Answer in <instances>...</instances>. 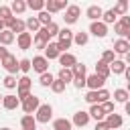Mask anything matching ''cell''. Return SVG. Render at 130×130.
<instances>
[{"mask_svg":"<svg viewBox=\"0 0 130 130\" xmlns=\"http://www.w3.org/2000/svg\"><path fill=\"white\" fill-rule=\"evenodd\" d=\"M0 130H12V128H8V126H2V128H0Z\"/></svg>","mask_w":130,"mask_h":130,"instance_id":"obj_51","label":"cell"},{"mask_svg":"<svg viewBox=\"0 0 130 130\" xmlns=\"http://www.w3.org/2000/svg\"><path fill=\"white\" fill-rule=\"evenodd\" d=\"M114 32L120 37V39H126L130 35V16H120V20L114 22Z\"/></svg>","mask_w":130,"mask_h":130,"instance_id":"obj_3","label":"cell"},{"mask_svg":"<svg viewBox=\"0 0 130 130\" xmlns=\"http://www.w3.org/2000/svg\"><path fill=\"white\" fill-rule=\"evenodd\" d=\"M26 8H30V10H37V12H41V10L45 8V0H28V2H26Z\"/></svg>","mask_w":130,"mask_h":130,"instance_id":"obj_37","label":"cell"},{"mask_svg":"<svg viewBox=\"0 0 130 130\" xmlns=\"http://www.w3.org/2000/svg\"><path fill=\"white\" fill-rule=\"evenodd\" d=\"M2 30H6V24H4V20H0V32Z\"/></svg>","mask_w":130,"mask_h":130,"instance_id":"obj_50","label":"cell"},{"mask_svg":"<svg viewBox=\"0 0 130 130\" xmlns=\"http://www.w3.org/2000/svg\"><path fill=\"white\" fill-rule=\"evenodd\" d=\"M108 67H110V73H114V75H122V73L126 71L128 65H126V61H122V59H114Z\"/></svg>","mask_w":130,"mask_h":130,"instance_id":"obj_18","label":"cell"},{"mask_svg":"<svg viewBox=\"0 0 130 130\" xmlns=\"http://www.w3.org/2000/svg\"><path fill=\"white\" fill-rule=\"evenodd\" d=\"M87 114H89V118H93L95 122H102V120L106 118V114L102 112V108H100L98 104H93V106H89V112H87Z\"/></svg>","mask_w":130,"mask_h":130,"instance_id":"obj_23","label":"cell"},{"mask_svg":"<svg viewBox=\"0 0 130 130\" xmlns=\"http://www.w3.org/2000/svg\"><path fill=\"white\" fill-rule=\"evenodd\" d=\"M124 110H126V114H130V102H126V104H124Z\"/></svg>","mask_w":130,"mask_h":130,"instance_id":"obj_49","label":"cell"},{"mask_svg":"<svg viewBox=\"0 0 130 130\" xmlns=\"http://www.w3.org/2000/svg\"><path fill=\"white\" fill-rule=\"evenodd\" d=\"M65 87H67V85H65L63 81H59L57 77H55V79H53V83H51V91H53V93H63V91H65Z\"/></svg>","mask_w":130,"mask_h":130,"instance_id":"obj_38","label":"cell"},{"mask_svg":"<svg viewBox=\"0 0 130 130\" xmlns=\"http://www.w3.org/2000/svg\"><path fill=\"white\" fill-rule=\"evenodd\" d=\"M73 126H71V120H67V118H57V120H53V130H71Z\"/></svg>","mask_w":130,"mask_h":130,"instance_id":"obj_24","label":"cell"},{"mask_svg":"<svg viewBox=\"0 0 130 130\" xmlns=\"http://www.w3.org/2000/svg\"><path fill=\"white\" fill-rule=\"evenodd\" d=\"M73 87H75V89L85 87V77H73Z\"/></svg>","mask_w":130,"mask_h":130,"instance_id":"obj_45","label":"cell"},{"mask_svg":"<svg viewBox=\"0 0 130 130\" xmlns=\"http://www.w3.org/2000/svg\"><path fill=\"white\" fill-rule=\"evenodd\" d=\"M61 53H59V49H57V43H47V47H45V59L47 61H53V59H57Z\"/></svg>","mask_w":130,"mask_h":130,"instance_id":"obj_19","label":"cell"},{"mask_svg":"<svg viewBox=\"0 0 130 130\" xmlns=\"http://www.w3.org/2000/svg\"><path fill=\"white\" fill-rule=\"evenodd\" d=\"M51 118H53V106H51V104H41V106L37 108V112H35L37 124H47Z\"/></svg>","mask_w":130,"mask_h":130,"instance_id":"obj_2","label":"cell"},{"mask_svg":"<svg viewBox=\"0 0 130 130\" xmlns=\"http://www.w3.org/2000/svg\"><path fill=\"white\" fill-rule=\"evenodd\" d=\"M6 55H8V51H6V47H2V45H0V59H4Z\"/></svg>","mask_w":130,"mask_h":130,"instance_id":"obj_48","label":"cell"},{"mask_svg":"<svg viewBox=\"0 0 130 130\" xmlns=\"http://www.w3.org/2000/svg\"><path fill=\"white\" fill-rule=\"evenodd\" d=\"M126 10H128V2H126V0H120V2L112 8V12H114L116 16H126Z\"/></svg>","mask_w":130,"mask_h":130,"instance_id":"obj_29","label":"cell"},{"mask_svg":"<svg viewBox=\"0 0 130 130\" xmlns=\"http://www.w3.org/2000/svg\"><path fill=\"white\" fill-rule=\"evenodd\" d=\"M89 32H91L93 37H98V39H104V37L108 35V26H106L102 20H95V22L89 24ZM89 32H87V35H89Z\"/></svg>","mask_w":130,"mask_h":130,"instance_id":"obj_11","label":"cell"},{"mask_svg":"<svg viewBox=\"0 0 130 130\" xmlns=\"http://www.w3.org/2000/svg\"><path fill=\"white\" fill-rule=\"evenodd\" d=\"M79 14H81V8H79L77 4H69V6L65 8V16H63L65 24H75V22L79 20Z\"/></svg>","mask_w":130,"mask_h":130,"instance_id":"obj_4","label":"cell"},{"mask_svg":"<svg viewBox=\"0 0 130 130\" xmlns=\"http://www.w3.org/2000/svg\"><path fill=\"white\" fill-rule=\"evenodd\" d=\"M87 41H89V35H87V32H83V30H79V32H73V43H75L77 47H83V45H87Z\"/></svg>","mask_w":130,"mask_h":130,"instance_id":"obj_27","label":"cell"},{"mask_svg":"<svg viewBox=\"0 0 130 130\" xmlns=\"http://www.w3.org/2000/svg\"><path fill=\"white\" fill-rule=\"evenodd\" d=\"M24 28H26V32H37V30L41 28V24H39L37 16H28V18L24 20Z\"/></svg>","mask_w":130,"mask_h":130,"instance_id":"obj_25","label":"cell"},{"mask_svg":"<svg viewBox=\"0 0 130 130\" xmlns=\"http://www.w3.org/2000/svg\"><path fill=\"white\" fill-rule=\"evenodd\" d=\"M93 130H110L108 126H106V122L102 120V122H95V126H93Z\"/></svg>","mask_w":130,"mask_h":130,"instance_id":"obj_47","label":"cell"},{"mask_svg":"<svg viewBox=\"0 0 130 130\" xmlns=\"http://www.w3.org/2000/svg\"><path fill=\"white\" fill-rule=\"evenodd\" d=\"M100 108H102V112L108 116V114H112V112H114V102H110V100H108V102L100 104Z\"/></svg>","mask_w":130,"mask_h":130,"instance_id":"obj_44","label":"cell"},{"mask_svg":"<svg viewBox=\"0 0 130 130\" xmlns=\"http://www.w3.org/2000/svg\"><path fill=\"white\" fill-rule=\"evenodd\" d=\"M8 8H10L12 16H14V14H22V12L26 10V2H24V0H12V4H10Z\"/></svg>","mask_w":130,"mask_h":130,"instance_id":"obj_22","label":"cell"},{"mask_svg":"<svg viewBox=\"0 0 130 130\" xmlns=\"http://www.w3.org/2000/svg\"><path fill=\"white\" fill-rule=\"evenodd\" d=\"M71 73H73V77H85L87 67H85L83 63H75V65L71 67Z\"/></svg>","mask_w":130,"mask_h":130,"instance_id":"obj_32","label":"cell"},{"mask_svg":"<svg viewBox=\"0 0 130 130\" xmlns=\"http://www.w3.org/2000/svg\"><path fill=\"white\" fill-rule=\"evenodd\" d=\"M30 69L37 71L39 75H41V73H47V71H49V61H47L43 55H37V57L30 59Z\"/></svg>","mask_w":130,"mask_h":130,"instance_id":"obj_7","label":"cell"},{"mask_svg":"<svg viewBox=\"0 0 130 130\" xmlns=\"http://www.w3.org/2000/svg\"><path fill=\"white\" fill-rule=\"evenodd\" d=\"M18 71H22L24 75L30 71V59H20L18 61Z\"/></svg>","mask_w":130,"mask_h":130,"instance_id":"obj_43","label":"cell"},{"mask_svg":"<svg viewBox=\"0 0 130 130\" xmlns=\"http://www.w3.org/2000/svg\"><path fill=\"white\" fill-rule=\"evenodd\" d=\"M47 43H51V41H49V37H47V32H45V28L41 26V28L35 32V37H32V45H35V49H39V51H45Z\"/></svg>","mask_w":130,"mask_h":130,"instance_id":"obj_8","label":"cell"},{"mask_svg":"<svg viewBox=\"0 0 130 130\" xmlns=\"http://www.w3.org/2000/svg\"><path fill=\"white\" fill-rule=\"evenodd\" d=\"M128 98H130L128 89H122V87L114 89V102H118V104H126V102H128Z\"/></svg>","mask_w":130,"mask_h":130,"instance_id":"obj_26","label":"cell"},{"mask_svg":"<svg viewBox=\"0 0 130 130\" xmlns=\"http://www.w3.org/2000/svg\"><path fill=\"white\" fill-rule=\"evenodd\" d=\"M16 81H18V79H16L14 75H6V77L2 79V85H4L6 89H14V87H16Z\"/></svg>","mask_w":130,"mask_h":130,"instance_id":"obj_39","label":"cell"},{"mask_svg":"<svg viewBox=\"0 0 130 130\" xmlns=\"http://www.w3.org/2000/svg\"><path fill=\"white\" fill-rule=\"evenodd\" d=\"M0 104H2V95H0Z\"/></svg>","mask_w":130,"mask_h":130,"instance_id":"obj_52","label":"cell"},{"mask_svg":"<svg viewBox=\"0 0 130 130\" xmlns=\"http://www.w3.org/2000/svg\"><path fill=\"white\" fill-rule=\"evenodd\" d=\"M114 59H116V55H114V51H112V49H106V51L102 53V59H100V61H104L106 65H110V63H112Z\"/></svg>","mask_w":130,"mask_h":130,"instance_id":"obj_40","label":"cell"},{"mask_svg":"<svg viewBox=\"0 0 130 130\" xmlns=\"http://www.w3.org/2000/svg\"><path fill=\"white\" fill-rule=\"evenodd\" d=\"M53 79H55V77H53V75H51L49 71H47V73H41V75H39V83H41L43 87H51Z\"/></svg>","mask_w":130,"mask_h":130,"instance_id":"obj_35","label":"cell"},{"mask_svg":"<svg viewBox=\"0 0 130 130\" xmlns=\"http://www.w3.org/2000/svg\"><path fill=\"white\" fill-rule=\"evenodd\" d=\"M114 55H130V41L128 39H116L114 41Z\"/></svg>","mask_w":130,"mask_h":130,"instance_id":"obj_13","label":"cell"},{"mask_svg":"<svg viewBox=\"0 0 130 130\" xmlns=\"http://www.w3.org/2000/svg\"><path fill=\"white\" fill-rule=\"evenodd\" d=\"M57 61H59L61 69H71V67L77 63V57H75L73 53H61V55L57 57Z\"/></svg>","mask_w":130,"mask_h":130,"instance_id":"obj_14","label":"cell"},{"mask_svg":"<svg viewBox=\"0 0 130 130\" xmlns=\"http://www.w3.org/2000/svg\"><path fill=\"white\" fill-rule=\"evenodd\" d=\"M10 18H14V16H12V12H10V8H8V6H0V20L8 22Z\"/></svg>","mask_w":130,"mask_h":130,"instance_id":"obj_42","label":"cell"},{"mask_svg":"<svg viewBox=\"0 0 130 130\" xmlns=\"http://www.w3.org/2000/svg\"><path fill=\"white\" fill-rule=\"evenodd\" d=\"M95 93H98V106H100V104H104V102H108V100L112 98V93H110L108 89H98Z\"/></svg>","mask_w":130,"mask_h":130,"instance_id":"obj_41","label":"cell"},{"mask_svg":"<svg viewBox=\"0 0 130 130\" xmlns=\"http://www.w3.org/2000/svg\"><path fill=\"white\" fill-rule=\"evenodd\" d=\"M43 28H45V32H47L49 41H51L53 37H57V35H59V24H57V22H51V24H47V26H43Z\"/></svg>","mask_w":130,"mask_h":130,"instance_id":"obj_34","label":"cell"},{"mask_svg":"<svg viewBox=\"0 0 130 130\" xmlns=\"http://www.w3.org/2000/svg\"><path fill=\"white\" fill-rule=\"evenodd\" d=\"M95 75L102 77V79H108L112 73H110V67H108L104 61H98V63H95Z\"/></svg>","mask_w":130,"mask_h":130,"instance_id":"obj_21","label":"cell"},{"mask_svg":"<svg viewBox=\"0 0 130 130\" xmlns=\"http://www.w3.org/2000/svg\"><path fill=\"white\" fill-rule=\"evenodd\" d=\"M55 4H57V10H65V8L69 6L67 0H55Z\"/></svg>","mask_w":130,"mask_h":130,"instance_id":"obj_46","label":"cell"},{"mask_svg":"<svg viewBox=\"0 0 130 130\" xmlns=\"http://www.w3.org/2000/svg\"><path fill=\"white\" fill-rule=\"evenodd\" d=\"M104 83H106V79L98 77L95 73H91V75H85V87H89V91L104 89Z\"/></svg>","mask_w":130,"mask_h":130,"instance_id":"obj_9","label":"cell"},{"mask_svg":"<svg viewBox=\"0 0 130 130\" xmlns=\"http://www.w3.org/2000/svg\"><path fill=\"white\" fill-rule=\"evenodd\" d=\"M71 130H73V128H71Z\"/></svg>","mask_w":130,"mask_h":130,"instance_id":"obj_53","label":"cell"},{"mask_svg":"<svg viewBox=\"0 0 130 130\" xmlns=\"http://www.w3.org/2000/svg\"><path fill=\"white\" fill-rule=\"evenodd\" d=\"M73 45V30L71 28H59V35H57V49L59 53H67V49Z\"/></svg>","mask_w":130,"mask_h":130,"instance_id":"obj_1","label":"cell"},{"mask_svg":"<svg viewBox=\"0 0 130 130\" xmlns=\"http://www.w3.org/2000/svg\"><path fill=\"white\" fill-rule=\"evenodd\" d=\"M89 124V114L87 112H83V110H79V112H75L73 114V120H71V126H77V128H83V126H87Z\"/></svg>","mask_w":130,"mask_h":130,"instance_id":"obj_15","label":"cell"},{"mask_svg":"<svg viewBox=\"0 0 130 130\" xmlns=\"http://www.w3.org/2000/svg\"><path fill=\"white\" fill-rule=\"evenodd\" d=\"M30 85H32V81H30L28 75H22V77L16 81V89H30Z\"/></svg>","mask_w":130,"mask_h":130,"instance_id":"obj_36","label":"cell"},{"mask_svg":"<svg viewBox=\"0 0 130 130\" xmlns=\"http://www.w3.org/2000/svg\"><path fill=\"white\" fill-rule=\"evenodd\" d=\"M0 67H4V69L8 71V75H16V71H18V61H16V57H14L12 53H8L4 59H0Z\"/></svg>","mask_w":130,"mask_h":130,"instance_id":"obj_5","label":"cell"},{"mask_svg":"<svg viewBox=\"0 0 130 130\" xmlns=\"http://www.w3.org/2000/svg\"><path fill=\"white\" fill-rule=\"evenodd\" d=\"M57 79H59V81H63L65 85H67L69 81H73V73H71V69H59Z\"/></svg>","mask_w":130,"mask_h":130,"instance_id":"obj_31","label":"cell"},{"mask_svg":"<svg viewBox=\"0 0 130 130\" xmlns=\"http://www.w3.org/2000/svg\"><path fill=\"white\" fill-rule=\"evenodd\" d=\"M104 122H106V126H108L110 130H120V128H122V124H124V118H122L120 114L112 112V114H108V116L104 118Z\"/></svg>","mask_w":130,"mask_h":130,"instance_id":"obj_10","label":"cell"},{"mask_svg":"<svg viewBox=\"0 0 130 130\" xmlns=\"http://www.w3.org/2000/svg\"><path fill=\"white\" fill-rule=\"evenodd\" d=\"M116 18H118V16H116V14L112 12V8H110V10H104V12H102V18H100V20L108 26V24H114V22H116Z\"/></svg>","mask_w":130,"mask_h":130,"instance_id":"obj_30","label":"cell"},{"mask_svg":"<svg viewBox=\"0 0 130 130\" xmlns=\"http://www.w3.org/2000/svg\"><path fill=\"white\" fill-rule=\"evenodd\" d=\"M16 45H18V49H22V51H26V49H30L32 47V35L30 32H20V35H16Z\"/></svg>","mask_w":130,"mask_h":130,"instance_id":"obj_12","label":"cell"},{"mask_svg":"<svg viewBox=\"0 0 130 130\" xmlns=\"http://www.w3.org/2000/svg\"><path fill=\"white\" fill-rule=\"evenodd\" d=\"M14 39H16V37H14V35H12L8 28L0 32V45H2V47H8V45H12V43H14Z\"/></svg>","mask_w":130,"mask_h":130,"instance_id":"obj_28","label":"cell"},{"mask_svg":"<svg viewBox=\"0 0 130 130\" xmlns=\"http://www.w3.org/2000/svg\"><path fill=\"white\" fill-rule=\"evenodd\" d=\"M2 106H4V110H16L20 106V102L14 93H8V95H2Z\"/></svg>","mask_w":130,"mask_h":130,"instance_id":"obj_16","label":"cell"},{"mask_svg":"<svg viewBox=\"0 0 130 130\" xmlns=\"http://www.w3.org/2000/svg\"><path fill=\"white\" fill-rule=\"evenodd\" d=\"M39 106H41V100H39L37 95H32V93H30V95H28L24 102H20L22 112H24V114H30V116L37 112V108H39Z\"/></svg>","mask_w":130,"mask_h":130,"instance_id":"obj_6","label":"cell"},{"mask_svg":"<svg viewBox=\"0 0 130 130\" xmlns=\"http://www.w3.org/2000/svg\"><path fill=\"white\" fill-rule=\"evenodd\" d=\"M102 6H98V4H91V6H87V10H85V16L91 20V22H95V20H100L102 18Z\"/></svg>","mask_w":130,"mask_h":130,"instance_id":"obj_17","label":"cell"},{"mask_svg":"<svg viewBox=\"0 0 130 130\" xmlns=\"http://www.w3.org/2000/svg\"><path fill=\"white\" fill-rule=\"evenodd\" d=\"M37 20H39V24H41V26H47V24H51V22H53L51 14H49V12H45V10H41V12L37 14Z\"/></svg>","mask_w":130,"mask_h":130,"instance_id":"obj_33","label":"cell"},{"mask_svg":"<svg viewBox=\"0 0 130 130\" xmlns=\"http://www.w3.org/2000/svg\"><path fill=\"white\" fill-rule=\"evenodd\" d=\"M20 126H22V130H37V120H35V116L24 114V116L20 118Z\"/></svg>","mask_w":130,"mask_h":130,"instance_id":"obj_20","label":"cell"}]
</instances>
